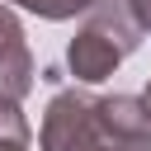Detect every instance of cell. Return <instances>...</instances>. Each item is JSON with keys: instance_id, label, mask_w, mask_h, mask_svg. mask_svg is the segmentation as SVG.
Instances as JSON below:
<instances>
[{"instance_id": "cell-1", "label": "cell", "mask_w": 151, "mask_h": 151, "mask_svg": "<svg viewBox=\"0 0 151 151\" xmlns=\"http://www.w3.org/2000/svg\"><path fill=\"white\" fill-rule=\"evenodd\" d=\"M118 142L104 132L99 99L85 90H57L42 109L38 151H113Z\"/></svg>"}, {"instance_id": "cell-2", "label": "cell", "mask_w": 151, "mask_h": 151, "mask_svg": "<svg viewBox=\"0 0 151 151\" xmlns=\"http://www.w3.org/2000/svg\"><path fill=\"white\" fill-rule=\"evenodd\" d=\"M28 90H33V52L24 42L14 5L0 0V104H24Z\"/></svg>"}, {"instance_id": "cell-3", "label": "cell", "mask_w": 151, "mask_h": 151, "mask_svg": "<svg viewBox=\"0 0 151 151\" xmlns=\"http://www.w3.org/2000/svg\"><path fill=\"white\" fill-rule=\"evenodd\" d=\"M123 57H127V52H123L109 33H99L94 24H85V28L71 38V47H66V66H71V76H76L80 85H99V80H109V76L118 71Z\"/></svg>"}, {"instance_id": "cell-4", "label": "cell", "mask_w": 151, "mask_h": 151, "mask_svg": "<svg viewBox=\"0 0 151 151\" xmlns=\"http://www.w3.org/2000/svg\"><path fill=\"white\" fill-rule=\"evenodd\" d=\"M99 118H104V132L113 142H142V137H151V109L137 94H104L99 99Z\"/></svg>"}, {"instance_id": "cell-5", "label": "cell", "mask_w": 151, "mask_h": 151, "mask_svg": "<svg viewBox=\"0 0 151 151\" xmlns=\"http://www.w3.org/2000/svg\"><path fill=\"white\" fill-rule=\"evenodd\" d=\"M85 24H94L99 33H109L123 52H137V42H142V24H137V14H132L127 0H94V9H90Z\"/></svg>"}, {"instance_id": "cell-6", "label": "cell", "mask_w": 151, "mask_h": 151, "mask_svg": "<svg viewBox=\"0 0 151 151\" xmlns=\"http://www.w3.org/2000/svg\"><path fill=\"white\" fill-rule=\"evenodd\" d=\"M33 146V127L19 113V104H0V151H28Z\"/></svg>"}, {"instance_id": "cell-7", "label": "cell", "mask_w": 151, "mask_h": 151, "mask_svg": "<svg viewBox=\"0 0 151 151\" xmlns=\"http://www.w3.org/2000/svg\"><path fill=\"white\" fill-rule=\"evenodd\" d=\"M5 5H19V9H28V14H38V19H57V24L94 9V0H5Z\"/></svg>"}, {"instance_id": "cell-8", "label": "cell", "mask_w": 151, "mask_h": 151, "mask_svg": "<svg viewBox=\"0 0 151 151\" xmlns=\"http://www.w3.org/2000/svg\"><path fill=\"white\" fill-rule=\"evenodd\" d=\"M127 5H132V14H137L142 33H151V0H127Z\"/></svg>"}, {"instance_id": "cell-9", "label": "cell", "mask_w": 151, "mask_h": 151, "mask_svg": "<svg viewBox=\"0 0 151 151\" xmlns=\"http://www.w3.org/2000/svg\"><path fill=\"white\" fill-rule=\"evenodd\" d=\"M113 151H151V137H142V142H118Z\"/></svg>"}, {"instance_id": "cell-10", "label": "cell", "mask_w": 151, "mask_h": 151, "mask_svg": "<svg viewBox=\"0 0 151 151\" xmlns=\"http://www.w3.org/2000/svg\"><path fill=\"white\" fill-rule=\"evenodd\" d=\"M142 99H146V109H151V80H146V94H142Z\"/></svg>"}]
</instances>
